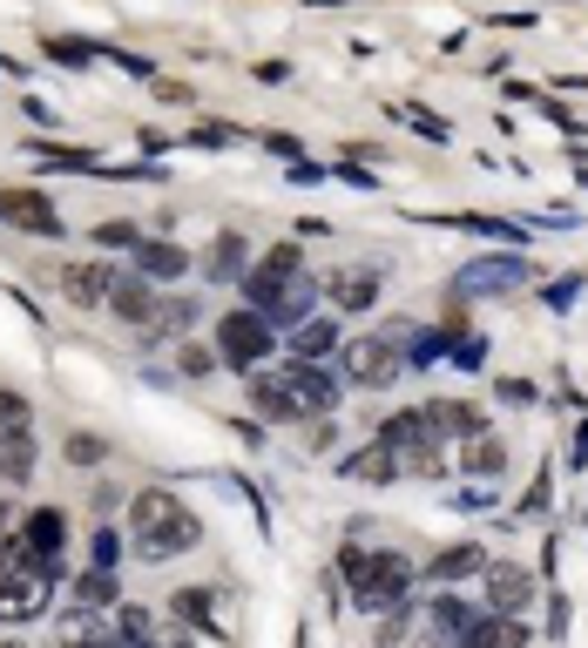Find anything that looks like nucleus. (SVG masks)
I'll use <instances>...</instances> for the list:
<instances>
[{"instance_id":"f257e3e1","label":"nucleus","mask_w":588,"mask_h":648,"mask_svg":"<svg viewBox=\"0 0 588 648\" xmlns=\"http://www.w3.org/2000/svg\"><path fill=\"white\" fill-rule=\"evenodd\" d=\"M136 547H142V560H176L189 547H204V520L176 494L149 486V494H136Z\"/></svg>"},{"instance_id":"f03ea898","label":"nucleus","mask_w":588,"mask_h":648,"mask_svg":"<svg viewBox=\"0 0 588 648\" xmlns=\"http://www.w3.org/2000/svg\"><path fill=\"white\" fill-rule=\"evenodd\" d=\"M61 581V560H21L0 575V622H34L48 615V588Z\"/></svg>"},{"instance_id":"7ed1b4c3","label":"nucleus","mask_w":588,"mask_h":648,"mask_svg":"<svg viewBox=\"0 0 588 648\" xmlns=\"http://www.w3.org/2000/svg\"><path fill=\"white\" fill-rule=\"evenodd\" d=\"M400 372H406V358H400V345H392V338H351V345L338 351V379L359 385V392L400 385Z\"/></svg>"},{"instance_id":"20e7f679","label":"nucleus","mask_w":588,"mask_h":648,"mask_svg":"<svg viewBox=\"0 0 588 648\" xmlns=\"http://www.w3.org/2000/svg\"><path fill=\"white\" fill-rule=\"evenodd\" d=\"M270 338H278V324H270L264 311H230V317H217V358L238 364V372H251L257 358H270Z\"/></svg>"},{"instance_id":"39448f33","label":"nucleus","mask_w":588,"mask_h":648,"mask_svg":"<svg viewBox=\"0 0 588 648\" xmlns=\"http://www.w3.org/2000/svg\"><path fill=\"white\" fill-rule=\"evenodd\" d=\"M406 588H413V560L385 547V554H366L359 581H351V601L379 615V608H400V601H406Z\"/></svg>"},{"instance_id":"423d86ee","label":"nucleus","mask_w":588,"mask_h":648,"mask_svg":"<svg viewBox=\"0 0 588 648\" xmlns=\"http://www.w3.org/2000/svg\"><path fill=\"white\" fill-rule=\"evenodd\" d=\"M278 379H285V392L304 405V419H332V405H338V392H345V379L325 372L319 358H291Z\"/></svg>"},{"instance_id":"0eeeda50","label":"nucleus","mask_w":588,"mask_h":648,"mask_svg":"<svg viewBox=\"0 0 588 648\" xmlns=\"http://www.w3.org/2000/svg\"><path fill=\"white\" fill-rule=\"evenodd\" d=\"M481 588H487L494 615H521V608L534 601V575H528V567H515V560H487L481 567Z\"/></svg>"},{"instance_id":"6e6552de","label":"nucleus","mask_w":588,"mask_h":648,"mask_svg":"<svg viewBox=\"0 0 588 648\" xmlns=\"http://www.w3.org/2000/svg\"><path fill=\"white\" fill-rule=\"evenodd\" d=\"M0 223L34 230V236H55V230H61L55 196H42V189H0Z\"/></svg>"},{"instance_id":"1a4fd4ad","label":"nucleus","mask_w":588,"mask_h":648,"mask_svg":"<svg viewBox=\"0 0 588 648\" xmlns=\"http://www.w3.org/2000/svg\"><path fill=\"white\" fill-rule=\"evenodd\" d=\"M379 277H385V270H372V264H345V270H332V277H325L332 311H366V304H379Z\"/></svg>"},{"instance_id":"9d476101","label":"nucleus","mask_w":588,"mask_h":648,"mask_svg":"<svg viewBox=\"0 0 588 648\" xmlns=\"http://www.w3.org/2000/svg\"><path fill=\"white\" fill-rule=\"evenodd\" d=\"M21 547H27L34 560H61V547H68V513H61V507H34L27 526H21Z\"/></svg>"},{"instance_id":"9b49d317","label":"nucleus","mask_w":588,"mask_h":648,"mask_svg":"<svg viewBox=\"0 0 588 648\" xmlns=\"http://www.w3.org/2000/svg\"><path fill=\"white\" fill-rule=\"evenodd\" d=\"M108 311H123L129 324H155V291H149V277L136 270V277H108V298H102Z\"/></svg>"},{"instance_id":"f8f14e48","label":"nucleus","mask_w":588,"mask_h":648,"mask_svg":"<svg viewBox=\"0 0 588 648\" xmlns=\"http://www.w3.org/2000/svg\"><path fill=\"white\" fill-rule=\"evenodd\" d=\"M244 264H251V243H244L238 230L210 236V251H204V277H217V284H238V277H244Z\"/></svg>"},{"instance_id":"ddd939ff","label":"nucleus","mask_w":588,"mask_h":648,"mask_svg":"<svg viewBox=\"0 0 588 648\" xmlns=\"http://www.w3.org/2000/svg\"><path fill=\"white\" fill-rule=\"evenodd\" d=\"M528 284V257H487V264H474V277H466V291H487V298H500V291H521Z\"/></svg>"},{"instance_id":"4468645a","label":"nucleus","mask_w":588,"mask_h":648,"mask_svg":"<svg viewBox=\"0 0 588 648\" xmlns=\"http://www.w3.org/2000/svg\"><path fill=\"white\" fill-rule=\"evenodd\" d=\"M460 648H528V628L515 615H474V628L460 635Z\"/></svg>"},{"instance_id":"2eb2a0df","label":"nucleus","mask_w":588,"mask_h":648,"mask_svg":"<svg viewBox=\"0 0 588 648\" xmlns=\"http://www.w3.org/2000/svg\"><path fill=\"white\" fill-rule=\"evenodd\" d=\"M55 284H61L68 304H102V298H108V270H102V264H61Z\"/></svg>"},{"instance_id":"dca6fc26","label":"nucleus","mask_w":588,"mask_h":648,"mask_svg":"<svg viewBox=\"0 0 588 648\" xmlns=\"http://www.w3.org/2000/svg\"><path fill=\"white\" fill-rule=\"evenodd\" d=\"M460 460H466V473H474V479H500V473H507V445H500V439L481 426V432H466Z\"/></svg>"},{"instance_id":"f3484780","label":"nucleus","mask_w":588,"mask_h":648,"mask_svg":"<svg viewBox=\"0 0 588 648\" xmlns=\"http://www.w3.org/2000/svg\"><path fill=\"white\" fill-rule=\"evenodd\" d=\"M419 413H426V426H434V432H481L487 419H481V405H466V398H434V405H419Z\"/></svg>"},{"instance_id":"a211bd4d","label":"nucleus","mask_w":588,"mask_h":648,"mask_svg":"<svg viewBox=\"0 0 588 648\" xmlns=\"http://www.w3.org/2000/svg\"><path fill=\"white\" fill-rule=\"evenodd\" d=\"M487 567V547L481 541H460L447 554H434V567H426V581H466V575H481Z\"/></svg>"},{"instance_id":"6ab92c4d","label":"nucleus","mask_w":588,"mask_h":648,"mask_svg":"<svg viewBox=\"0 0 588 648\" xmlns=\"http://www.w3.org/2000/svg\"><path fill=\"white\" fill-rule=\"evenodd\" d=\"M136 270H142L149 284H176V277L189 270V257L176 251V243H136Z\"/></svg>"},{"instance_id":"aec40b11","label":"nucleus","mask_w":588,"mask_h":648,"mask_svg":"<svg viewBox=\"0 0 588 648\" xmlns=\"http://www.w3.org/2000/svg\"><path fill=\"white\" fill-rule=\"evenodd\" d=\"M426 628L440 635V648H460V635L474 628V608H466L460 594H440V601H434V615H426Z\"/></svg>"},{"instance_id":"412c9836","label":"nucleus","mask_w":588,"mask_h":648,"mask_svg":"<svg viewBox=\"0 0 588 648\" xmlns=\"http://www.w3.org/2000/svg\"><path fill=\"white\" fill-rule=\"evenodd\" d=\"M55 635H61L68 648H102L115 628L102 622V608H74V615H61V622H55Z\"/></svg>"},{"instance_id":"4be33fe9","label":"nucleus","mask_w":588,"mask_h":648,"mask_svg":"<svg viewBox=\"0 0 588 648\" xmlns=\"http://www.w3.org/2000/svg\"><path fill=\"white\" fill-rule=\"evenodd\" d=\"M251 405H257V419H304V405L285 392L278 372H270V379H251Z\"/></svg>"},{"instance_id":"5701e85b","label":"nucleus","mask_w":588,"mask_h":648,"mask_svg":"<svg viewBox=\"0 0 588 648\" xmlns=\"http://www.w3.org/2000/svg\"><path fill=\"white\" fill-rule=\"evenodd\" d=\"M291 351H298V358H332V351H338V324H332V317H298Z\"/></svg>"},{"instance_id":"b1692460","label":"nucleus","mask_w":588,"mask_h":648,"mask_svg":"<svg viewBox=\"0 0 588 648\" xmlns=\"http://www.w3.org/2000/svg\"><path fill=\"white\" fill-rule=\"evenodd\" d=\"M351 479H366V486H385V479H400V453H392L385 439H372L359 460H351Z\"/></svg>"},{"instance_id":"393cba45","label":"nucleus","mask_w":588,"mask_h":648,"mask_svg":"<svg viewBox=\"0 0 588 648\" xmlns=\"http://www.w3.org/2000/svg\"><path fill=\"white\" fill-rule=\"evenodd\" d=\"M170 608H176V622H189V628L217 635V608H210V588H176V594H170Z\"/></svg>"},{"instance_id":"a878e982","label":"nucleus","mask_w":588,"mask_h":648,"mask_svg":"<svg viewBox=\"0 0 588 648\" xmlns=\"http://www.w3.org/2000/svg\"><path fill=\"white\" fill-rule=\"evenodd\" d=\"M34 473V432H14V439H0V479L21 486Z\"/></svg>"},{"instance_id":"bb28decb","label":"nucleus","mask_w":588,"mask_h":648,"mask_svg":"<svg viewBox=\"0 0 588 648\" xmlns=\"http://www.w3.org/2000/svg\"><path fill=\"white\" fill-rule=\"evenodd\" d=\"M379 439L392 445V453H413L419 439H434V426H426V413H400V419H385V426H379Z\"/></svg>"},{"instance_id":"cd10ccee","label":"nucleus","mask_w":588,"mask_h":648,"mask_svg":"<svg viewBox=\"0 0 588 648\" xmlns=\"http://www.w3.org/2000/svg\"><path fill=\"white\" fill-rule=\"evenodd\" d=\"M115 594H123L115 588V567H89V575L74 581V601L82 608H115Z\"/></svg>"},{"instance_id":"c85d7f7f","label":"nucleus","mask_w":588,"mask_h":648,"mask_svg":"<svg viewBox=\"0 0 588 648\" xmlns=\"http://www.w3.org/2000/svg\"><path fill=\"white\" fill-rule=\"evenodd\" d=\"M102 48H89V40H74V34H48V61H61V68H89Z\"/></svg>"},{"instance_id":"c756f323","label":"nucleus","mask_w":588,"mask_h":648,"mask_svg":"<svg viewBox=\"0 0 588 648\" xmlns=\"http://www.w3.org/2000/svg\"><path fill=\"white\" fill-rule=\"evenodd\" d=\"M34 155L48 162V170H102L89 149H55V142H34Z\"/></svg>"},{"instance_id":"7c9ffc66","label":"nucleus","mask_w":588,"mask_h":648,"mask_svg":"<svg viewBox=\"0 0 588 648\" xmlns=\"http://www.w3.org/2000/svg\"><path fill=\"white\" fill-rule=\"evenodd\" d=\"M27 419H34V413H27V398H21V392H0V439L27 432Z\"/></svg>"},{"instance_id":"2f4dec72","label":"nucleus","mask_w":588,"mask_h":648,"mask_svg":"<svg viewBox=\"0 0 588 648\" xmlns=\"http://www.w3.org/2000/svg\"><path fill=\"white\" fill-rule=\"evenodd\" d=\"M61 453H68V460H74V466H95V460H102V453H108V439H102V432H74V439H68V445H61Z\"/></svg>"},{"instance_id":"473e14b6","label":"nucleus","mask_w":588,"mask_h":648,"mask_svg":"<svg viewBox=\"0 0 588 648\" xmlns=\"http://www.w3.org/2000/svg\"><path fill=\"white\" fill-rule=\"evenodd\" d=\"M379 615H385V622H379V648H392V641L413 628V608H406V601H400V608H379Z\"/></svg>"},{"instance_id":"72a5a7b5","label":"nucleus","mask_w":588,"mask_h":648,"mask_svg":"<svg viewBox=\"0 0 588 648\" xmlns=\"http://www.w3.org/2000/svg\"><path fill=\"white\" fill-rule=\"evenodd\" d=\"M95 243H102V251H136V223H95Z\"/></svg>"},{"instance_id":"f704fd0d","label":"nucleus","mask_w":588,"mask_h":648,"mask_svg":"<svg viewBox=\"0 0 588 648\" xmlns=\"http://www.w3.org/2000/svg\"><path fill=\"white\" fill-rule=\"evenodd\" d=\"M189 317H196V304H189V298H170V304H155V324H163V332H183Z\"/></svg>"},{"instance_id":"c9c22d12","label":"nucleus","mask_w":588,"mask_h":648,"mask_svg":"<svg viewBox=\"0 0 588 648\" xmlns=\"http://www.w3.org/2000/svg\"><path fill=\"white\" fill-rule=\"evenodd\" d=\"M176 364H183L189 379H204V372H217V351H210V345H183V358H176Z\"/></svg>"},{"instance_id":"e433bc0d","label":"nucleus","mask_w":588,"mask_h":648,"mask_svg":"<svg viewBox=\"0 0 588 648\" xmlns=\"http://www.w3.org/2000/svg\"><path fill=\"white\" fill-rule=\"evenodd\" d=\"M115 560H123V534L102 526V534H95V567H115Z\"/></svg>"},{"instance_id":"4c0bfd02","label":"nucleus","mask_w":588,"mask_h":648,"mask_svg":"<svg viewBox=\"0 0 588 648\" xmlns=\"http://www.w3.org/2000/svg\"><path fill=\"white\" fill-rule=\"evenodd\" d=\"M400 121H413V129H419V136H434V142L447 136V121H440V115H419V108H400Z\"/></svg>"},{"instance_id":"58836bf2","label":"nucleus","mask_w":588,"mask_h":648,"mask_svg":"<svg viewBox=\"0 0 588 648\" xmlns=\"http://www.w3.org/2000/svg\"><path fill=\"white\" fill-rule=\"evenodd\" d=\"M257 270H298V243H278V251H270Z\"/></svg>"},{"instance_id":"ea45409f","label":"nucleus","mask_w":588,"mask_h":648,"mask_svg":"<svg viewBox=\"0 0 588 648\" xmlns=\"http://www.w3.org/2000/svg\"><path fill=\"white\" fill-rule=\"evenodd\" d=\"M189 142H204V149H223V142H230V129H223V121H204V129H196Z\"/></svg>"},{"instance_id":"a19ab883","label":"nucleus","mask_w":588,"mask_h":648,"mask_svg":"<svg viewBox=\"0 0 588 648\" xmlns=\"http://www.w3.org/2000/svg\"><path fill=\"white\" fill-rule=\"evenodd\" d=\"M500 398H507V405H528V398H534V385H521V379H500Z\"/></svg>"},{"instance_id":"79ce46f5","label":"nucleus","mask_w":588,"mask_h":648,"mask_svg":"<svg viewBox=\"0 0 588 648\" xmlns=\"http://www.w3.org/2000/svg\"><path fill=\"white\" fill-rule=\"evenodd\" d=\"M562 628H568V601L555 594V601H547V635H562Z\"/></svg>"},{"instance_id":"37998d69","label":"nucleus","mask_w":588,"mask_h":648,"mask_svg":"<svg viewBox=\"0 0 588 648\" xmlns=\"http://www.w3.org/2000/svg\"><path fill=\"white\" fill-rule=\"evenodd\" d=\"M575 466H588V426H575Z\"/></svg>"},{"instance_id":"c03bdc74","label":"nucleus","mask_w":588,"mask_h":648,"mask_svg":"<svg viewBox=\"0 0 588 648\" xmlns=\"http://www.w3.org/2000/svg\"><path fill=\"white\" fill-rule=\"evenodd\" d=\"M149 648H189V641L183 635H163V641H149Z\"/></svg>"},{"instance_id":"a18cd8bd","label":"nucleus","mask_w":588,"mask_h":648,"mask_svg":"<svg viewBox=\"0 0 588 648\" xmlns=\"http://www.w3.org/2000/svg\"><path fill=\"white\" fill-rule=\"evenodd\" d=\"M426 648H440V641H426Z\"/></svg>"},{"instance_id":"49530a36","label":"nucleus","mask_w":588,"mask_h":648,"mask_svg":"<svg viewBox=\"0 0 588 648\" xmlns=\"http://www.w3.org/2000/svg\"><path fill=\"white\" fill-rule=\"evenodd\" d=\"M8 648H21V641H8Z\"/></svg>"}]
</instances>
